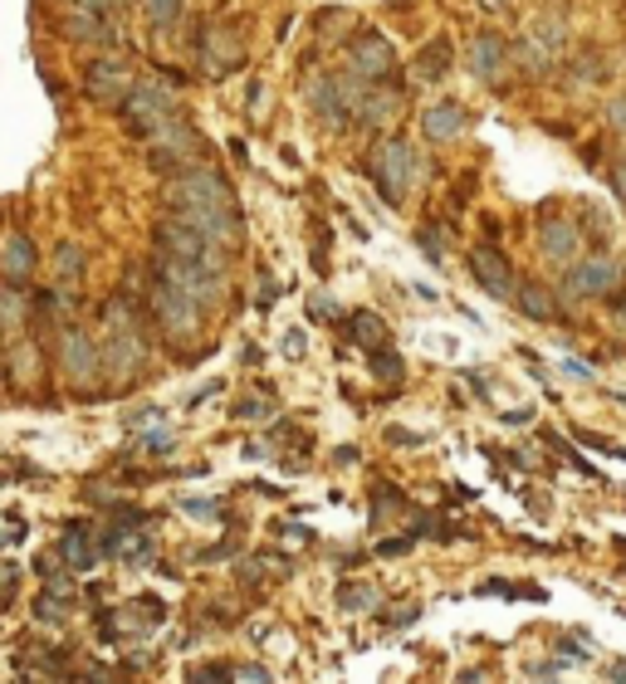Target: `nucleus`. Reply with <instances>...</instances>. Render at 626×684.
<instances>
[{
    "label": "nucleus",
    "instance_id": "nucleus-61",
    "mask_svg": "<svg viewBox=\"0 0 626 684\" xmlns=\"http://www.w3.org/2000/svg\"><path fill=\"white\" fill-rule=\"evenodd\" d=\"M5 484H10V479H5V474H0V489H5Z\"/></svg>",
    "mask_w": 626,
    "mask_h": 684
},
{
    "label": "nucleus",
    "instance_id": "nucleus-43",
    "mask_svg": "<svg viewBox=\"0 0 626 684\" xmlns=\"http://www.w3.org/2000/svg\"><path fill=\"white\" fill-rule=\"evenodd\" d=\"M606 186H612V195L622 201V211H626V162H616L612 172H606Z\"/></svg>",
    "mask_w": 626,
    "mask_h": 684
},
{
    "label": "nucleus",
    "instance_id": "nucleus-50",
    "mask_svg": "<svg viewBox=\"0 0 626 684\" xmlns=\"http://www.w3.org/2000/svg\"><path fill=\"white\" fill-rule=\"evenodd\" d=\"M142 449H152V455H162V449H172V435H166V430H152V435L142 440Z\"/></svg>",
    "mask_w": 626,
    "mask_h": 684
},
{
    "label": "nucleus",
    "instance_id": "nucleus-38",
    "mask_svg": "<svg viewBox=\"0 0 626 684\" xmlns=\"http://www.w3.org/2000/svg\"><path fill=\"white\" fill-rule=\"evenodd\" d=\"M45 586H49V592H59V596H68V601H74V592H78L68 567H64V572H45Z\"/></svg>",
    "mask_w": 626,
    "mask_h": 684
},
{
    "label": "nucleus",
    "instance_id": "nucleus-27",
    "mask_svg": "<svg viewBox=\"0 0 626 684\" xmlns=\"http://www.w3.org/2000/svg\"><path fill=\"white\" fill-rule=\"evenodd\" d=\"M54 274H59L64 289H78L84 274H88V250H84V244H74V240L59 244V250H54Z\"/></svg>",
    "mask_w": 626,
    "mask_h": 684
},
{
    "label": "nucleus",
    "instance_id": "nucleus-22",
    "mask_svg": "<svg viewBox=\"0 0 626 684\" xmlns=\"http://www.w3.org/2000/svg\"><path fill=\"white\" fill-rule=\"evenodd\" d=\"M64 35L74 39V45H113L117 29H113V15H93V10H68L64 20Z\"/></svg>",
    "mask_w": 626,
    "mask_h": 684
},
{
    "label": "nucleus",
    "instance_id": "nucleus-11",
    "mask_svg": "<svg viewBox=\"0 0 626 684\" xmlns=\"http://www.w3.org/2000/svg\"><path fill=\"white\" fill-rule=\"evenodd\" d=\"M348 68L362 78V84H387L397 74V49H391L387 35L377 29H358L348 39Z\"/></svg>",
    "mask_w": 626,
    "mask_h": 684
},
{
    "label": "nucleus",
    "instance_id": "nucleus-7",
    "mask_svg": "<svg viewBox=\"0 0 626 684\" xmlns=\"http://www.w3.org/2000/svg\"><path fill=\"white\" fill-rule=\"evenodd\" d=\"M358 93H362V78L352 74V68L348 74H318V78H309V88H303L313 117H318L328 132H348L352 127V103H358Z\"/></svg>",
    "mask_w": 626,
    "mask_h": 684
},
{
    "label": "nucleus",
    "instance_id": "nucleus-2",
    "mask_svg": "<svg viewBox=\"0 0 626 684\" xmlns=\"http://www.w3.org/2000/svg\"><path fill=\"white\" fill-rule=\"evenodd\" d=\"M142 299H147V313H152L156 338H166L172 347H186L191 338H201V328H205V308H201V303H196L186 289H176L172 279H162V274H156L152 264H147Z\"/></svg>",
    "mask_w": 626,
    "mask_h": 684
},
{
    "label": "nucleus",
    "instance_id": "nucleus-47",
    "mask_svg": "<svg viewBox=\"0 0 626 684\" xmlns=\"http://www.w3.org/2000/svg\"><path fill=\"white\" fill-rule=\"evenodd\" d=\"M230 680H270L264 664H230Z\"/></svg>",
    "mask_w": 626,
    "mask_h": 684
},
{
    "label": "nucleus",
    "instance_id": "nucleus-31",
    "mask_svg": "<svg viewBox=\"0 0 626 684\" xmlns=\"http://www.w3.org/2000/svg\"><path fill=\"white\" fill-rule=\"evenodd\" d=\"M64 616H68V596H59V592H39L35 596V621L39 625H64Z\"/></svg>",
    "mask_w": 626,
    "mask_h": 684
},
{
    "label": "nucleus",
    "instance_id": "nucleus-46",
    "mask_svg": "<svg viewBox=\"0 0 626 684\" xmlns=\"http://www.w3.org/2000/svg\"><path fill=\"white\" fill-rule=\"evenodd\" d=\"M191 680H230V664H196Z\"/></svg>",
    "mask_w": 626,
    "mask_h": 684
},
{
    "label": "nucleus",
    "instance_id": "nucleus-23",
    "mask_svg": "<svg viewBox=\"0 0 626 684\" xmlns=\"http://www.w3.org/2000/svg\"><path fill=\"white\" fill-rule=\"evenodd\" d=\"M29 318H35V299L25 293V283H10L5 279V289H0V332H25L29 328Z\"/></svg>",
    "mask_w": 626,
    "mask_h": 684
},
{
    "label": "nucleus",
    "instance_id": "nucleus-42",
    "mask_svg": "<svg viewBox=\"0 0 626 684\" xmlns=\"http://www.w3.org/2000/svg\"><path fill=\"white\" fill-rule=\"evenodd\" d=\"M25 518H15V523H0V547H15V543H25Z\"/></svg>",
    "mask_w": 626,
    "mask_h": 684
},
{
    "label": "nucleus",
    "instance_id": "nucleus-40",
    "mask_svg": "<svg viewBox=\"0 0 626 684\" xmlns=\"http://www.w3.org/2000/svg\"><path fill=\"white\" fill-rule=\"evenodd\" d=\"M606 127H616V132H626V93H616L612 103H606Z\"/></svg>",
    "mask_w": 626,
    "mask_h": 684
},
{
    "label": "nucleus",
    "instance_id": "nucleus-1",
    "mask_svg": "<svg viewBox=\"0 0 626 684\" xmlns=\"http://www.w3.org/2000/svg\"><path fill=\"white\" fill-rule=\"evenodd\" d=\"M98 322H103V371H108V396L127 391L137 377L147 371V352H152V313H147L142 293H108L103 308H98Z\"/></svg>",
    "mask_w": 626,
    "mask_h": 684
},
{
    "label": "nucleus",
    "instance_id": "nucleus-4",
    "mask_svg": "<svg viewBox=\"0 0 626 684\" xmlns=\"http://www.w3.org/2000/svg\"><path fill=\"white\" fill-rule=\"evenodd\" d=\"M162 201L166 211H205V215H240V201H235V186L225 181L215 166L191 162L181 172L166 176L162 186ZM245 220V215H240Z\"/></svg>",
    "mask_w": 626,
    "mask_h": 684
},
{
    "label": "nucleus",
    "instance_id": "nucleus-57",
    "mask_svg": "<svg viewBox=\"0 0 626 684\" xmlns=\"http://www.w3.org/2000/svg\"><path fill=\"white\" fill-rule=\"evenodd\" d=\"M606 680H626V660H616V664H606Z\"/></svg>",
    "mask_w": 626,
    "mask_h": 684
},
{
    "label": "nucleus",
    "instance_id": "nucleus-14",
    "mask_svg": "<svg viewBox=\"0 0 626 684\" xmlns=\"http://www.w3.org/2000/svg\"><path fill=\"white\" fill-rule=\"evenodd\" d=\"M196 54H201V64L211 68L215 78H225L245 64V39L235 25H205L201 35H196Z\"/></svg>",
    "mask_w": 626,
    "mask_h": 684
},
{
    "label": "nucleus",
    "instance_id": "nucleus-35",
    "mask_svg": "<svg viewBox=\"0 0 626 684\" xmlns=\"http://www.w3.org/2000/svg\"><path fill=\"white\" fill-rule=\"evenodd\" d=\"M416 244L426 250L430 264H446V235H440L436 225H421V230H416Z\"/></svg>",
    "mask_w": 626,
    "mask_h": 684
},
{
    "label": "nucleus",
    "instance_id": "nucleus-9",
    "mask_svg": "<svg viewBox=\"0 0 626 684\" xmlns=\"http://www.w3.org/2000/svg\"><path fill=\"white\" fill-rule=\"evenodd\" d=\"M152 244L162 254H176V259H196V264H211V269H230V250L215 244V240H205L196 225H186L181 215H172V211L152 225Z\"/></svg>",
    "mask_w": 626,
    "mask_h": 684
},
{
    "label": "nucleus",
    "instance_id": "nucleus-19",
    "mask_svg": "<svg viewBox=\"0 0 626 684\" xmlns=\"http://www.w3.org/2000/svg\"><path fill=\"white\" fill-rule=\"evenodd\" d=\"M35 274H39V250H35V240H29V235H20V230H5V235H0V279L29 283Z\"/></svg>",
    "mask_w": 626,
    "mask_h": 684
},
{
    "label": "nucleus",
    "instance_id": "nucleus-20",
    "mask_svg": "<svg viewBox=\"0 0 626 684\" xmlns=\"http://www.w3.org/2000/svg\"><path fill=\"white\" fill-rule=\"evenodd\" d=\"M59 562L68 567V572H93L98 567V533H88V528H78V523H68L64 533H59Z\"/></svg>",
    "mask_w": 626,
    "mask_h": 684
},
{
    "label": "nucleus",
    "instance_id": "nucleus-55",
    "mask_svg": "<svg viewBox=\"0 0 626 684\" xmlns=\"http://www.w3.org/2000/svg\"><path fill=\"white\" fill-rule=\"evenodd\" d=\"M270 303H274V279L270 274H260V308H270Z\"/></svg>",
    "mask_w": 626,
    "mask_h": 684
},
{
    "label": "nucleus",
    "instance_id": "nucleus-3",
    "mask_svg": "<svg viewBox=\"0 0 626 684\" xmlns=\"http://www.w3.org/2000/svg\"><path fill=\"white\" fill-rule=\"evenodd\" d=\"M54 371L64 377V387L74 391V396L93 401L103 396V338H93V332L84 328V322H64V328L54 332Z\"/></svg>",
    "mask_w": 626,
    "mask_h": 684
},
{
    "label": "nucleus",
    "instance_id": "nucleus-29",
    "mask_svg": "<svg viewBox=\"0 0 626 684\" xmlns=\"http://www.w3.org/2000/svg\"><path fill=\"white\" fill-rule=\"evenodd\" d=\"M406 508H411V498L401 494L397 484H377V489H372V523H377V528L391 523L397 514H406Z\"/></svg>",
    "mask_w": 626,
    "mask_h": 684
},
{
    "label": "nucleus",
    "instance_id": "nucleus-5",
    "mask_svg": "<svg viewBox=\"0 0 626 684\" xmlns=\"http://www.w3.org/2000/svg\"><path fill=\"white\" fill-rule=\"evenodd\" d=\"M367 176H372V186H377L381 201L401 205V201H406V191L416 186V176H421L416 147H411L406 137H387V142L367 156Z\"/></svg>",
    "mask_w": 626,
    "mask_h": 684
},
{
    "label": "nucleus",
    "instance_id": "nucleus-12",
    "mask_svg": "<svg viewBox=\"0 0 626 684\" xmlns=\"http://www.w3.org/2000/svg\"><path fill=\"white\" fill-rule=\"evenodd\" d=\"M133 84H137V74L127 68V59H117V54H98L93 64L84 68V98L88 103L113 107V113H117V103L127 98V88Z\"/></svg>",
    "mask_w": 626,
    "mask_h": 684
},
{
    "label": "nucleus",
    "instance_id": "nucleus-26",
    "mask_svg": "<svg viewBox=\"0 0 626 684\" xmlns=\"http://www.w3.org/2000/svg\"><path fill=\"white\" fill-rule=\"evenodd\" d=\"M514 64L524 68L528 78H543L548 68L558 64V49H553V45H543V39H538L534 29H528V35H524V39H518V45H514Z\"/></svg>",
    "mask_w": 626,
    "mask_h": 684
},
{
    "label": "nucleus",
    "instance_id": "nucleus-24",
    "mask_svg": "<svg viewBox=\"0 0 626 684\" xmlns=\"http://www.w3.org/2000/svg\"><path fill=\"white\" fill-rule=\"evenodd\" d=\"M450 59H455V45H450L446 35H436L430 45H421L416 49V59H411V78L416 84H436V78H446V68H450Z\"/></svg>",
    "mask_w": 626,
    "mask_h": 684
},
{
    "label": "nucleus",
    "instance_id": "nucleus-16",
    "mask_svg": "<svg viewBox=\"0 0 626 684\" xmlns=\"http://www.w3.org/2000/svg\"><path fill=\"white\" fill-rule=\"evenodd\" d=\"M397 117H401V88L362 84L358 103H352V127H362V132H387Z\"/></svg>",
    "mask_w": 626,
    "mask_h": 684
},
{
    "label": "nucleus",
    "instance_id": "nucleus-17",
    "mask_svg": "<svg viewBox=\"0 0 626 684\" xmlns=\"http://www.w3.org/2000/svg\"><path fill=\"white\" fill-rule=\"evenodd\" d=\"M583 244H587V235L573 215H548V220H538V250H543V259L558 264V269H567V264L583 254Z\"/></svg>",
    "mask_w": 626,
    "mask_h": 684
},
{
    "label": "nucleus",
    "instance_id": "nucleus-13",
    "mask_svg": "<svg viewBox=\"0 0 626 684\" xmlns=\"http://www.w3.org/2000/svg\"><path fill=\"white\" fill-rule=\"evenodd\" d=\"M465 64H470V74L479 78V84H504V74H509V64H514V49H509V39L499 35V29H479L475 39H470V49H465Z\"/></svg>",
    "mask_w": 626,
    "mask_h": 684
},
{
    "label": "nucleus",
    "instance_id": "nucleus-52",
    "mask_svg": "<svg viewBox=\"0 0 626 684\" xmlns=\"http://www.w3.org/2000/svg\"><path fill=\"white\" fill-rule=\"evenodd\" d=\"M387 440H391V445H421V435H411V430H401V426H391Z\"/></svg>",
    "mask_w": 626,
    "mask_h": 684
},
{
    "label": "nucleus",
    "instance_id": "nucleus-21",
    "mask_svg": "<svg viewBox=\"0 0 626 684\" xmlns=\"http://www.w3.org/2000/svg\"><path fill=\"white\" fill-rule=\"evenodd\" d=\"M514 303H518V313H524V318H534V322H558V318H563V293L548 289V283H538V279L518 283Z\"/></svg>",
    "mask_w": 626,
    "mask_h": 684
},
{
    "label": "nucleus",
    "instance_id": "nucleus-58",
    "mask_svg": "<svg viewBox=\"0 0 626 684\" xmlns=\"http://www.w3.org/2000/svg\"><path fill=\"white\" fill-rule=\"evenodd\" d=\"M616 553H622V557H626V537H616ZM622 572H626V562H622Z\"/></svg>",
    "mask_w": 626,
    "mask_h": 684
},
{
    "label": "nucleus",
    "instance_id": "nucleus-41",
    "mask_svg": "<svg viewBox=\"0 0 626 684\" xmlns=\"http://www.w3.org/2000/svg\"><path fill=\"white\" fill-rule=\"evenodd\" d=\"M303 347H309V332H303V328L284 332V357H303Z\"/></svg>",
    "mask_w": 626,
    "mask_h": 684
},
{
    "label": "nucleus",
    "instance_id": "nucleus-28",
    "mask_svg": "<svg viewBox=\"0 0 626 684\" xmlns=\"http://www.w3.org/2000/svg\"><path fill=\"white\" fill-rule=\"evenodd\" d=\"M377 606H381V592L372 582H338V611L362 616V611H377Z\"/></svg>",
    "mask_w": 626,
    "mask_h": 684
},
{
    "label": "nucleus",
    "instance_id": "nucleus-51",
    "mask_svg": "<svg viewBox=\"0 0 626 684\" xmlns=\"http://www.w3.org/2000/svg\"><path fill=\"white\" fill-rule=\"evenodd\" d=\"M563 377H573V381H592V367H587V362H567V357H563Z\"/></svg>",
    "mask_w": 626,
    "mask_h": 684
},
{
    "label": "nucleus",
    "instance_id": "nucleus-59",
    "mask_svg": "<svg viewBox=\"0 0 626 684\" xmlns=\"http://www.w3.org/2000/svg\"><path fill=\"white\" fill-rule=\"evenodd\" d=\"M479 5H489V10H499V5H509V0H479Z\"/></svg>",
    "mask_w": 626,
    "mask_h": 684
},
{
    "label": "nucleus",
    "instance_id": "nucleus-39",
    "mask_svg": "<svg viewBox=\"0 0 626 684\" xmlns=\"http://www.w3.org/2000/svg\"><path fill=\"white\" fill-rule=\"evenodd\" d=\"M176 504L196 518H221V504H215V498H176Z\"/></svg>",
    "mask_w": 626,
    "mask_h": 684
},
{
    "label": "nucleus",
    "instance_id": "nucleus-33",
    "mask_svg": "<svg viewBox=\"0 0 626 684\" xmlns=\"http://www.w3.org/2000/svg\"><path fill=\"white\" fill-rule=\"evenodd\" d=\"M230 416H235V420H254V426H264V420L274 416V401H270V396H245L240 406L230 410Z\"/></svg>",
    "mask_w": 626,
    "mask_h": 684
},
{
    "label": "nucleus",
    "instance_id": "nucleus-18",
    "mask_svg": "<svg viewBox=\"0 0 626 684\" xmlns=\"http://www.w3.org/2000/svg\"><path fill=\"white\" fill-rule=\"evenodd\" d=\"M465 132H470V113H465V103H455V98H436V103L421 113V137L436 147L460 142Z\"/></svg>",
    "mask_w": 626,
    "mask_h": 684
},
{
    "label": "nucleus",
    "instance_id": "nucleus-45",
    "mask_svg": "<svg viewBox=\"0 0 626 684\" xmlns=\"http://www.w3.org/2000/svg\"><path fill=\"white\" fill-rule=\"evenodd\" d=\"M411 543H416L411 533H406V537H387V543H377V553H381V557H401V553H411Z\"/></svg>",
    "mask_w": 626,
    "mask_h": 684
},
{
    "label": "nucleus",
    "instance_id": "nucleus-34",
    "mask_svg": "<svg viewBox=\"0 0 626 684\" xmlns=\"http://www.w3.org/2000/svg\"><path fill=\"white\" fill-rule=\"evenodd\" d=\"M181 5L186 0H142V10H147V20H152V25H176V15H181Z\"/></svg>",
    "mask_w": 626,
    "mask_h": 684
},
{
    "label": "nucleus",
    "instance_id": "nucleus-10",
    "mask_svg": "<svg viewBox=\"0 0 626 684\" xmlns=\"http://www.w3.org/2000/svg\"><path fill=\"white\" fill-rule=\"evenodd\" d=\"M142 142H147V162H152L156 172H166V176L181 172V166H191V162H201V152H205L201 132H196L181 113L166 117V123L156 127L152 137H142Z\"/></svg>",
    "mask_w": 626,
    "mask_h": 684
},
{
    "label": "nucleus",
    "instance_id": "nucleus-56",
    "mask_svg": "<svg viewBox=\"0 0 626 684\" xmlns=\"http://www.w3.org/2000/svg\"><path fill=\"white\" fill-rule=\"evenodd\" d=\"M499 420H504V426H528V420H534V410H504Z\"/></svg>",
    "mask_w": 626,
    "mask_h": 684
},
{
    "label": "nucleus",
    "instance_id": "nucleus-60",
    "mask_svg": "<svg viewBox=\"0 0 626 684\" xmlns=\"http://www.w3.org/2000/svg\"><path fill=\"white\" fill-rule=\"evenodd\" d=\"M616 459H626V445H622V449H616Z\"/></svg>",
    "mask_w": 626,
    "mask_h": 684
},
{
    "label": "nucleus",
    "instance_id": "nucleus-54",
    "mask_svg": "<svg viewBox=\"0 0 626 684\" xmlns=\"http://www.w3.org/2000/svg\"><path fill=\"white\" fill-rule=\"evenodd\" d=\"M558 655H563V660H592V655H587V650H577L573 641H558Z\"/></svg>",
    "mask_w": 626,
    "mask_h": 684
},
{
    "label": "nucleus",
    "instance_id": "nucleus-37",
    "mask_svg": "<svg viewBox=\"0 0 626 684\" xmlns=\"http://www.w3.org/2000/svg\"><path fill=\"white\" fill-rule=\"evenodd\" d=\"M15 586H20V562H0V606H10Z\"/></svg>",
    "mask_w": 626,
    "mask_h": 684
},
{
    "label": "nucleus",
    "instance_id": "nucleus-53",
    "mask_svg": "<svg viewBox=\"0 0 626 684\" xmlns=\"http://www.w3.org/2000/svg\"><path fill=\"white\" fill-rule=\"evenodd\" d=\"M460 377H465V387L475 391V396H489V387H485V377H479V371H460Z\"/></svg>",
    "mask_w": 626,
    "mask_h": 684
},
{
    "label": "nucleus",
    "instance_id": "nucleus-30",
    "mask_svg": "<svg viewBox=\"0 0 626 684\" xmlns=\"http://www.w3.org/2000/svg\"><path fill=\"white\" fill-rule=\"evenodd\" d=\"M367 371H372L377 381H387V387H397L401 371H406V362H401L391 347H372V352H367Z\"/></svg>",
    "mask_w": 626,
    "mask_h": 684
},
{
    "label": "nucleus",
    "instance_id": "nucleus-49",
    "mask_svg": "<svg viewBox=\"0 0 626 684\" xmlns=\"http://www.w3.org/2000/svg\"><path fill=\"white\" fill-rule=\"evenodd\" d=\"M152 420H162V410H156V406H142V410H133V416H127V426H152Z\"/></svg>",
    "mask_w": 626,
    "mask_h": 684
},
{
    "label": "nucleus",
    "instance_id": "nucleus-44",
    "mask_svg": "<svg viewBox=\"0 0 626 684\" xmlns=\"http://www.w3.org/2000/svg\"><path fill=\"white\" fill-rule=\"evenodd\" d=\"M606 313H612V322L626 332V289H616L612 299H606Z\"/></svg>",
    "mask_w": 626,
    "mask_h": 684
},
{
    "label": "nucleus",
    "instance_id": "nucleus-6",
    "mask_svg": "<svg viewBox=\"0 0 626 684\" xmlns=\"http://www.w3.org/2000/svg\"><path fill=\"white\" fill-rule=\"evenodd\" d=\"M181 107H176V93L166 84H156V78H137L133 88H127V98L117 103V117H123L127 137H152L156 127L166 123V117H176Z\"/></svg>",
    "mask_w": 626,
    "mask_h": 684
},
{
    "label": "nucleus",
    "instance_id": "nucleus-32",
    "mask_svg": "<svg viewBox=\"0 0 626 684\" xmlns=\"http://www.w3.org/2000/svg\"><path fill=\"white\" fill-rule=\"evenodd\" d=\"M567 74H573L577 84H597V78H602V54H597V49H583L577 59H567Z\"/></svg>",
    "mask_w": 626,
    "mask_h": 684
},
{
    "label": "nucleus",
    "instance_id": "nucleus-25",
    "mask_svg": "<svg viewBox=\"0 0 626 684\" xmlns=\"http://www.w3.org/2000/svg\"><path fill=\"white\" fill-rule=\"evenodd\" d=\"M342 332H348L358 347H367V352H372V347H387V342H391L387 318H381V313H372V308L348 313V318H342Z\"/></svg>",
    "mask_w": 626,
    "mask_h": 684
},
{
    "label": "nucleus",
    "instance_id": "nucleus-15",
    "mask_svg": "<svg viewBox=\"0 0 626 684\" xmlns=\"http://www.w3.org/2000/svg\"><path fill=\"white\" fill-rule=\"evenodd\" d=\"M465 264H470V279H475L489 299H514L518 279H514V264H509V254L499 250V244H475Z\"/></svg>",
    "mask_w": 626,
    "mask_h": 684
},
{
    "label": "nucleus",
    "instance_id": "nucleus-36",
    "mask_svg": "<svg viewBox=\"0 0 626 684\" xmlns=\"http://www.w3.org/2000/svg\"><path fill=\"white\" fill-rule=\"evenodd\" d=\"M309 318L313 322H333V318H338V303H333L328 293H313V299H309Z\"/></svg>",
    "mask_w": 626,
    "mask_h": 684
},
{
    "label": "nucleus",
    "instance_id": "nucleus-8",
    "mask_svg": "<svg viewBox=\"0 0 626 684\" xmlns=\"http://www.w3.org/2000/svg\"><path fill=\"white\" fill-rule=\"evenodd\" d=\"M616 289H622V264H616L606 250L577 254V259L563 269V279H558L563 303L567 299H573V303H583V299H612Z\"/></svg>",
    "mask_w": 626,
    "mask_h": 684
},
{
    "label": "nucleus",
    "instance_id": "nucleus-48",
    "mask_svg": "<svg viewBox=\"0 0 626 684\" xmlns=\"http://www.w3.org/2000/svg\"><path fill=\"white\" fill-rule=\"evenodd\" d=\"M416 616H421V606H416V601H411V606H397V611L387 616V625H411Z\"/></svg>",
    "mask_w": 626,
    "mask_h": 684
}]
</instances>
